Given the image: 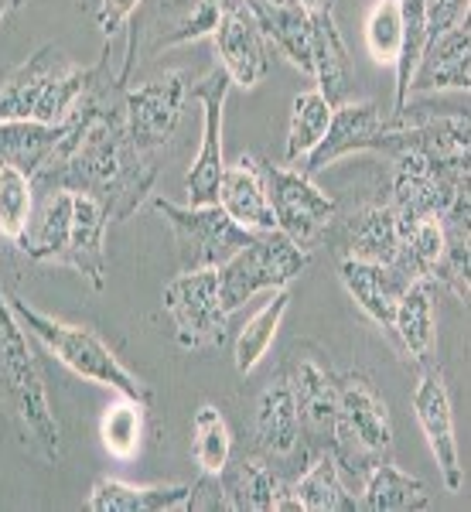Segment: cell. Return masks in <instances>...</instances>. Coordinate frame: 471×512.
<instances>
[{"label": "cell", "instance_id": "1", "mask_svg": "<svg viewBox=\"0 0 471 512\" xmlns=\"http://www.w3.org/2000/svg\"><path fill=\"white\" fill-rule=\"evenodd\" d=\"M123 89L127 79L110 72V41L103 59L93 65L89 93L79 110L65 120V134L35 178V192L69 188L96 198L110 222H123L144 205L157 181V164L130 140L123 123Z\"/></svg>", "mask_w": 471, "mask_h": 512}, {"label": "cell", "instance_id": "2", "mask_svg": "<svg viewBox=\"0 0 471 512\" xmlns=\"http://www.w3.org/2000/svg\"><path fill=\"white\" fill-rule=\"evenodd\" d=\"M0 407L24 448L38 454L45 465H59V420L48 403L45 376H41L35 349H31V335L14 315L4 287H0Z\"/></svg>", "mask_w": 471, "mask_h": 512}, {"label": "cell", "instance_id": "3", "mask_svg": "<svg viewBox=\"0 0 471 512\" xmlns=\"http://www.w3.org/2000/svg\"><path fill=\"white\" fill-rule=\"evenodd\" d=\"M89 82H93V65L82 69L59 45H41L28 62H21L0 82V123L38 120L59 127L79 110Z\"/></svg>", "mask_w": 471, "mask_h": 512}, {"label": "cell", "instance_id": "4", "mask_svg": "<svg viewBox=\"0 0 471 512\" xmlns=\"http://www.w3.org/2000/svg\"><path fill=\"white\" fill-rule=\"evenodd\" d=\"M7 301H11V308L24 325V332L35 338L45 352H52L69 373H76L79 379H86V383L106 386V390H113L117 396H130V400L151 407L154 390L123 366L117 355H113L110 345H106L93 328L69 325V321L45 315V311H38L35 304H28L18 294L7 297Z\"/></svg>", "mask_w": 471, "mask_h": 512}, {"label": "cell", "instance_id": "5", "mask_svg": "<svg viewBox=\"0 0 471 512\" xmlns=\"http://www.w3.org/2000/svg\"><path fill=\"white\" fill-rule=\"evenodd\" d=\"M328 451L335 454L342 475L352 478H362L393 451L390 407L362 373L338 379V414Z\"/></svg>", "mask_w": 471, "mask_h": 512}, {"label": "cell", "instance_id": "6", "mask_svg": "<svg viewBox=\"0 0 471 512\" xmlns=\"http://www.w3.org/2000/svg\"><path fill=\"white\" fill-rule=\"evenodd\" d=\"M304 267H308V250L291 243L280 229L253 233L250 243L216 270L222 304L233 315L236 308H243L256 294L287 287L291 280L304 274Z\"/></svg>", "mask_w": 471, "mask_h": 512}, {"label": "cell", "instance_id": "7", "mask_svg": "<svg viewBox=\"0 0 471 512\" xmlns=\"http://www.w3.org/2000/svg\"><path fill=\"white\" fill-rule=\"evenodd\" d=\"M154 209L171 226L181 274L219 270L253 239L250 229L222 212V205H175L171 198H154Z\"/></svg>", "mask_w": 471, "mask_h": 512}, {"label": "cell", "instance_id": "8", "mask_svg": "<svg viewBox=\"0 0 471 512\" xmlns=\"http://www.w3.org/2000/svg\"><path fill=\"white\" fill-rule=\"evenodd\" d=\"M263 185H267L270 209H274L277 229L301 250H314L338 219V205L328 192H321L311 175L291 168V164L260 161Z\"/></svg>", "mask_w": 471, "mask_h": 512}, {"label": "cell", "instance_id": "9", "mask_svg": "<svg viewBox=\"0 0 471 512\" xmlns=\"http://www.w3.org/2000/svg\"><path fill=\"white\" fill-rule=\"evenodd\" d=\"M164 311L175 321L178 345L188 352H212L222 345L229 311L219 294L216 270H188L164 284Z\"/></svg>", "mask_w": 471, "mask_h": 512}, {"label": "cell", "instance_id": "10", "mask_svg": "<svg viewBox=\"0 0 471 512\" xmlns=\"http://www.w3.org/2000/svg\"><path fill=\"white\" fill-rule=\"evenodd\" d=\"M188 96H192V76L185 69L123 89V123L140 151L154 154L178 137Z\"/></svg>", "mask_w": 471, "mask_h": 512}, {"label": "cell", "instance_id": "11", "mask_svg": "<svg viewBox=\"0 0 471 512\" xmlns=\"http://www.w3.org/2000/svg\"><path fill=\"white\" fill-rule=\"evenodd\" d=\"M212 45H216V65L226 72L233 86L253 89L256 82L267 79L274 48H270L253 7L246 0H219V21L216 31H212Z\"/></svg>", "mask_w": 471, "mask_h": 512}, {"label": "cell", "instance_id": "12", "mask_svg": "<svg viewBox=\"0 0 471 512\" xmlns=\"http://www.w3.org/2000/svg\"><path fill=\"white\" fill-rule=\"evenodd\" d=\"M229 89H233V82H229V76L219 65L209 76L192 82V96L202 103V147H198L195 164L185 175L188 205L219 202V181H222V171H226V154H222V113H226Z\"/></svg>", "mask_w": 471, "mask_h": 512}, {"label": "cell", "instance_id": "13", "mask_svg": "<svg viewBox=\"0 0 471 512\" xmlns=\"http://www.w3.org/2000/svg\"><path fill=\"white\" fill-rule=\"evenodd\" d=\"M396 123H400V117H393L390 110L369 103V99L366 103L345 99V103H338L332 110V123H328L321 144L297 164V171L318 175V171H325L328 164H335L338 158H349V154H359V151H379L386 130L396 127Z\"/></svg>", "mask_w": 471, "mask_h": 512}, {"label": "cell", "instance_id": "14", "mask_svg": "<svg viewBox=\"0 0 471 512\" xmlns=\"http://www.w3.org/2000/svg\"><path fill=\"white\" fill-rule=\"evenodd\" d=\"M413 414H417L420 431H424L437 468H441L444 489L461 492L465 472H461L458 437H454V410H451L448 386H444V376L437 366L420 373V383H417V390H413Z\"/></svg>", "mask_w": 471, "mask_h": 512}, {"label": "cell", "instance_id": "15", "mask_svg": "<svg viewBox=\"0 0 471 512\" xmlns=\"http://www.w3.org/2000/svg\"><path fill=\"white\" fill-rule=\"evenodd\" d=\"M287 386L294 393L297 417H301V434L304 448L321 451L332 441V427L338 414V379L321 366L314 355H304L291 366V373L284 376Z\"/></svg>", "mask_w": 471, "mask_h": 512}, {"label": "cell", "instance_id": "16", "mask_svg": "<svg viewBox=\"0 0 471 512\" xmlns=\"http://www.w3.org/2000/svg\"><path fill=\"white\" fill-rule=\"evenodd\" d=\"M222 506L236 512H287L301 509L274 465L260 458V454H243V458H229V465L219 475Z\"/></svg>", "mask_w": 471, "mask_h": 512}, {"label": "cell", "instance_id": "17", "mask_svg": "<svg viewBox=\"0 0 471 512\" xmlns=\"http://www.w3.org/2000/svg\"><path fill=\"white\" fill-rule=\"evenodd\" d=\"M297 451H304L301 417H297L291 386L280 376L256 400L253 454H260L267 465H280V461H291Z\"/></svg>", "mask_w": 471, "mask_h": 512}, {"label": "cell", "instance_id": "18", "mask_svg": "<svg viewBox=\"0 0 471 512\" xmlns=\"http://www.w3.org/2000/svg\"><path fill=\"white\" fill-rule=\"evenodd\" d=\"M434 280H413L396 301V315L390 325V342L413 369H434L437 332H434Z\"/></svg>", "mask_w": 471, "mask_h": 512}, {"label": "cell", "instance_id": "19", "mask_svg": "<svg viewBox=\"0 0 471 512\" xmlns=\"http://www.w3.org/2000/svg\"><path fill=\"white\" fill-rule=\"evenodd\" d=\"M338 277H342L345 291L359 304L362 315L373 321L379 332L390 335L396 301H400V294L407 291V284H413V280L403 277L393 263H362L349 260V256H342V263H338Z\"/></svg>", "mask_w": 471, "mask_h": 512}, {"label": "cell", "instance_id": "20", "mask_svg": "<svg viewBox=\"0 0 471 512\" xmlns=\"http://www.w3.org/2000/svg\"><path fill=\"white\" fill-rule=\"evenodd\" d=\"M72 202H76V192H69V188H45L35 195V212H31L24 236L18 239V250L28 260L62 267L72 233Z\"/></svg>", "mask_w": 471, "mask_h": 512}, {"label": "cell", "instance_id": "21", "mask_svg": "<svg viewBox=\"0 0 471 512\" xmlns=\"http://www.w3.org/2000/svg\"><path fill=\"white\" fill-rule=\"evenodd\" d=\"M216 205H222V212L233 222H239L243 229H250V233H270V229H277L274 209H270V198H267V185H263L260 158H253V154H239L233 164H226Z\"/></svg>", "mask_w": 471, "mask_h": 512}, {"label": "cell", "instance_id": "22", "mask_svg": "<svg viewBox=\"0 0 471 512\" xmlns=\"http://www.w3.org/2000/svg\"><path fill=\"white\" fill-rule=\"evenodd\" d=\"M471 82V59H468V18L448 28L444 35L427 41L424 55L417 62V72L410 79L413 93H444V89H465Z\"/></svg>", "mask_w": 471, "mask_h": 512}, {"label": "cell", "instance_id": "23", "mask_svg": "<svg viewBox=\"0 0 471 512\" xmlns=\"http://www.w3.org/2000/svg\"><path fill=\"white\" fill-rule=\"evenodd\" d=\"M106 229H110V216L96 198L76 192L72 202V233H69V250H65L62 267L76 270L103 291L106 284Z\"/></svg>", "mask_w": 471, "mask_h": 512}, {"label": "cell", "instance_id": "24", "mask_svg": "<svg viewBox=\"0 0 471 512\" xmlns=\"http://www.w3.org/2000/svg\"><path fill=\"white\" fill-rule=\"evenodd\" d=\"M311 76L318 82V93L332 106L345 103L352 89V55L335 24V11L311 14Z\"/></svg>", "mask_w": 471, "mask_h": 512}, {"label": "cell", "instance_id": "25", "mask_svg": "<svg viewBox=\"0 0 471 512\" xmlns=\"http://www.w3.org/2000/svg\"><path fill=\"white\" fill-rule=\"evenodd\" d=\"M342 256L362 263H393L400 250V229H396V212L390 198L383 202H366L355 209L342 226Z\"/></svg>", "mask_w": 471, "mask_h": 512}, {"label": "cell", "instance_id": "26", "mask_svg": "<svg viewBox=\"0 0 471 512\" xmlns=\"http://www.w3.org/2000/svg\"><path fill=\"white\" fill-rule=\"evenodd\" d=\"M260 21L270 48H277L294 69L311 76V14L294 0H246Z\"/></svg>", "mask_w": 471, "mask_h": 512}, {"label": "cell", "instance_id": "27", "mask_svg": "<svg viewBox=\"0 0 471 512\" xmlns=\"http://www.w3.org/2000/svg\"><path fill=\"white\" fill-rule=\"evenodd\" d=\"M195 485H127L120 478H99L89 492L93 512H171L188 509Z\"/></svg>", "mask_w": 471, "mask_h": 512}, {"label": "cell", "instance_id": "28", "mask_svg": "<svg viewBox=\"0 0 471 512\" xmlns=\"http://www.w3.org/2000/svg\"><path fill=\"white\" fill-rule=\"evenodd\" d=\"M291 492H294L297 506L308 512H352L359 506L355 492H349V485H345V475H342V468H338L335 454L328 448L311 454L308 468H304V475L291 485Z\"/></svg>", "mask_w": 471, "mask_h": 512}, {"label": "cell", "instance_id": "29", "mask_svg": "<svg viewBox=\"0 0 471 512\" xmlns=\"http://www.w3.org/2000/svg\"><path fill=\"white\" fill-rule=\"evenodd\" d=\"M362 502L373 512H420L431 506V492L420 478L383 458L362 475Z\"/></svg>", "mask_w": 471, "mask_h": 512}, {"label": "cell", "instance_id": "30", "mask_svg": "<svg viewBox=\"0 0 471 512\" xmlns=\"http://www.w3.org/2000/svg\"><path fill=\"white\" fill-rule=\"evenodd\" d=\"M62 134L65 123L52 127V123L38 120H4L0 123V161L14 164L28 178H35L55 154Z\"/></svg>", "mask_w": 471, "mask_h": 512}, {"label": "cell", "instance_id": "31", "mask_svg": "<svg viewBox=\"0 0 471 512\" xmlns=\"http://www.w3.org/2000/svg\"><path fill=\"white\" fill-rule=\"evenodd\" d=\"M287 304H291V291L280 287V291H270L267 304H263L256 315L239 328L236 335V369L239 376H250L263 359H267L270 345L277 338L280 321L287 315Z\"/></svg>", "mask_w": 471, "mask_h": 512}, {"label": "cell", "instance_id": "32", "mask_svg": "<svg viewBox=\"0 0 471 512\" xmlns=\"http://www.w3.org/2000/svg\"><path fill=\"white\" fill-rule=\"evenodd\" d=\"M332 110L335 106L328 103L318 89H308V93L294 96L291 127H287V144H284V161L291 164V168H297V164L321 144L328 123H332Z\"/></svg>", "mask_w": 471, "mask_h": 512}, {"label": "cell", "instance_id": "33", "mask_svg": "<svg viewBox=\"0 0 471 512\" xmlns=\"http://www.w3.org/2000/svg\"><path fill=\"white\" fill-rule=\"evenodd\" d=\"M192 458L202 468V475L212 478H219L222 468L233 458V434H229L222 410L212 407V403H202L192 417Z\"/></svg>", "mask_w": 471, "mask_h": 512}, {"label": "cell", "instance_id": "34", "mask_svg": "<svg viewBox=\"0 0 471 512\" xmlns=\"http://www.w3.org/2000/svg\"><path fill=\"white\" fill-rule=\"evenodd\" d=\"M35 212V181L21 168L0 161V239L18 246Z\"/></svg>", "mask_w": 471, "mask_h": 512}, {"label": "cell", "instance_id": "35", "mask_svg": "<svg viewBox=\"0 0 471 512\" xmlns=\"http://www.w3.org/2000/svg\"><path fill=\"white\" fill-rule=\"evenodd\" d=\"M144 410H147V403L120 396L113 407H106L103 420H99L103 448L117 461H130L140 451V441H144Z\"/></svg>", "mask_w": 471, "mask_h": 512}, {"label": "cell", "instance_id": "36", "mask_svg": "<svg viewBox=\"0 0 471 512\" xmlns=\"http://www.w3.org/2000/svg\"><path fill=\"white\" fill-rule=\"evenodd\" d=\"M366 48L379 65H393L403 41V4L400 0H376L366 14Z\"/></svg>", "mask_w": 471, "mask_h": 512}, {"label": "cell", "instance_id": "37", "mask_svg": "<svg viewBox=\"0 0 471 512\" xmlns=\"http://www.w3.org/2000/svg\"><path fill=\"white\" fill-rule=\"evenodd\" d=\"M420 4L427 18V41L468 18V0H420Z\"/></svg>", "mask_w": 471, "mask_h": 512}, {"label": "cell", "instance_id": "38", "mask_svg": "<svg viewBox=\"0 0 471 512\" xmlns=\"http://www.w3.org/2000/svg\"><path fill=\"white\" fill-rule=\"evenodd\" d=\"M140 4H144V0H99L96 24H99V31H103V38L110 41L123 24H130V18L137 14Z\"/></svg>", "mask_w": 471, "mask_h": 512}, {"label": "cell", "instance_id": "39", "mask_svg": "<svg viewBox=\"0 0 471 512\" xmlns=\"http://www.w3.org/2000/svg\"><path fill=\"white\" fill-rule=\"evenodd\" d=\"M297 7H304L308 14H321V11H335V0H294Z\"/></svg>", "mask_w": 471, "mask_h": 512}, {"label": "cell", "instance_id": "40", "mask_svg": "<svg viewBox=\"0 0 471 512\" xmlns=\"http://www.w3.org/2000/svg\"><path fill=\"white\" fill-rule=\"evenodd\" d=\"M21 4H24V0H0V24H4L7 18H11V14L18 11Z\"/></svg>", "mask_w": 471, "mask_h": 512}]
</instances>
